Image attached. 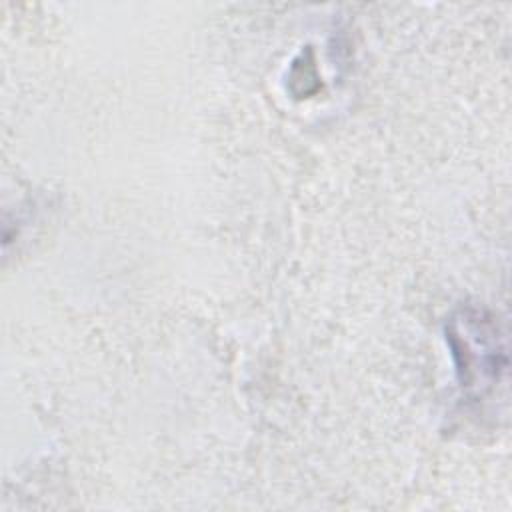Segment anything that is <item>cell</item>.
Wrapping results in <instances>:
<instances>
[{"label": "cell", "instance_id": "6da1fadb", "mask_svg": "<svg viewBox=\"0 0 512 512\" xmlns=\"http://www.w3.org/2000/svg\"><path fill=\"white\" fill-rule=\"evenodd\" d=\"M496 326L480 312H462L452 318L448 328V340L454 356L460 358L458 372L462 388L484 390L498 376V342Z\"/></svg>", "mask_w": 512, "mask_h": 512}]
</instances>
